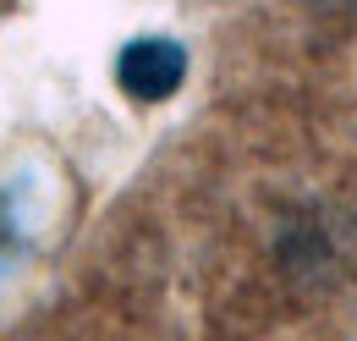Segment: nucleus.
<instances>
[{"instance_id": "nucleus-2", "label": "nucleus", "mask_w": 357, "mask_h": 341, "mask_svg": "<svg viewBox=\"0 0 357 341\" xmlns=\"http://www.w3.org/2000/svg\"><path fill=\"white\" fill-rule=\"evenodd\" d=\"M324 6H347V0H324ZM352 6H357V0H352Z\"/></svg>"}, {"instance_id": "nucleus-1", "label": "nucleus", "mask_w": 357, "mask_h": 341, "mask_svg": "<svg viewBox=\"0 0 357 341\" xmlns=\"http://www.w3.org/2000/svg\"><path fill=\"white\" fill-rule=\"evenodd\" d=\"M116 78L143 105L171 99L181 88V78H187V50L176 39H132L121 50V61H116Z\"/></svg>"}]
</instances>
